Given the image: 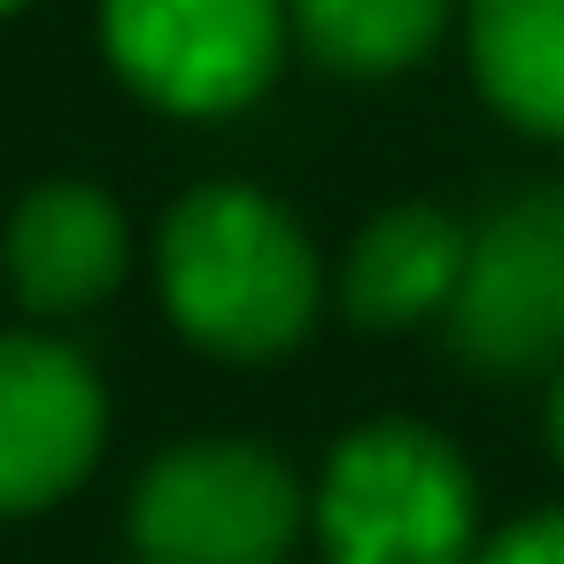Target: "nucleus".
I'll return each instance as SVG.
<instances>
[{
    "instance_id": "11",
    "label": "nucleus",
    "mask_w": 564,
    "mask_h": 564,
    "mask_svg": "<svg viewBox=\"0 0 564 564\" xmlns=\"http://www.w3.org/2000/svg\"><path fill=\"white\" fill-rule=\"evenodd\" d=\"M471 564H564V502L556 510H533L502 533H487L471 549Z\"/></svg>"
},
{
    "instance_id": "2",
    "label": "nucleus",
    "mask_w": 564,
    "mask_h": 564,
    "mask_svg": "<svg viewBox=\"0 0 564 564\" xmlns=\"http://www.w3.org/2000/svg\"><path fill=\"white\" fill-rule=\"evenodd\" d=\"M310 525L325 564H471L479 487L425 417H364L325 456Z\"/></svg>"
},
{
    "instance_id": "8",
    "label": "nucleus",
    "mask_w": 564,
    "mask_h": 564,
    "mask_svg": "<svg viewBox=\"0 0 564 564\" xmlns=\"http://www.w3.org/2000/svg\"><path fill=\"white\" fill-rule=\"evenodd\" d=\"M464 240L471 225H456L433 202H394L379 209L340 263V310L364 333H402L425 317H448V294L464 279Z\"/></svg>"
},
{
    "instance_id": "4",
    "label": "nucleus",
    "mask_w": 564,
    "mask_h": 564,
    "mask_svg": "<svg viewBox=\"0 0 564 564\" xmlns=\"http://www.w3.org/2000/svg\"><path fill=\"white\" fill-rule=\"evenodd\" d=\"M441 325L479 379L564 371V186H533L471 225Z\"/></svg>"
},
{
    "instance_id": "14",
    "label": "nucleus",
    "mask_w": 564,
    "mask_h": 564,
    "mask_svg": "<svg viewBox=\"0 0 564 564\" xmlns=\"http://www.w3.org/2000/svg\"><path fill=\"white\" fill-rule=\"evenodd\" d=\"M132 564H155V556H132Z\"/></svg>"
},
{
    "instance_id": "1",
    "label": "nucleus",
    "mask_w": 564,
    "mask_h": 564,
    "mask_svg": "<svg viewBox=\"0 0 564 564\" xmlns=\"http://www.w3.org/2000/svg\"><path fill=\"white\" fill-rule=\"evenodd\" d=\"M155 279L171 325L232 364L286 356L325 302L310 232L256 186H194L155 240Z\"/></svg>"
},
{
    "instance_id": "5",
    "label": "nucleus",
    "mask_w": 564,
    "mask_h": 564,
    "mask_svg": "<svg viewBox=\"0 0 564 564\" xmlns=\"http://www.w3.org/2000/svg\"><path fill=\"white\" fill-rule=\"evenodd\" d=\"M101 47L171 117L248 109L286 63V0H101Z\"/></svg>"
},
{
    "instance_id": "10",
    "label": "nucleus",
    "mask_w": 564,
    "mask_h": 564,
    "mask_svg": "<svg viewBox=\"0 0 564 564\" xmlns=\"http://www.w3.org/2000/svg\"><path fill=\"white\" fill-rule=\"evenodd\" d=\"M456 17V0H286V32L340 78L417 70Z\"/></svg>"
},
{
    "instance_id": "12",
    "label": "nucleus",
    "mask_w": 564,
    "mask_h": 564,
    "mask_svg": "<svg viewBox=\"0 0 564 564\" xmlns=\"http://www.w3.org/2000/svg\"><path fill=\"white\" fill-rule=\"evenodd\" d=\"M549 448H556V464H564V371L549 379Z\"/></svg>"
},
{
    "instance_id": "13",
    "label": "nucleus",
    "mask_w": 564,
    "mask_h": 564,
    "mask_svg": "<svg viewBox=\"0 0 564 564\" xmlns=\"http://www.w3.org/2000/svg\"><path fill=\"white\" fill-rule=\"evenodd\" d=\"M9 9H24V0H0V17H9Z\"/></svg>"
},
{
    "instance_id": "9",
    "label": "nucleus",
    "mask_w": 564,
    "mask_h": 564,
    "mask_svg": "<svg viewBox=\"0 0 564 564\" xmlns=\"http://www.w3.org/2000/svg\"><path fill=\"white\" fill-rule=\"evenodd\" d=\"M464 55L502 124L564 148V0H464Z\"/></svg>"
},
{
    "instance_id": "7",
    "label": "nucleus",
    "mask_w": 564,
    "mask_h": 564,
    "mask_svg": "<svg viewBox=\"0 0 564 564\" xmlns=\"http://www.w3.org/2000/svg\"><path fill=\"white\" fill-rule=\"evenodd\" d=\"M0 256H9V286L24 294V310L40 317H78L94 310L124 263H132V232H124V209L86 186V178H47L17 202L9 217V240H0Z\"/></svg>"
},
{
    "instance_id": "6",
    "label": "nucleus",
    "mask_w": 564,
    "mask_h": 564,
    "mask_svg": "<svg viewBox=\"0 0 564 564\" xmlns=\"http://www.w3.org/2000/svg\"><path fill=\"white\" fill-rule=\"evenodd\" d=\"M101 433L109 402L78 348L40 333L0 340V518L63 502L94 471Z\"/></svg>"
},
{
    "instance_id": "3",
    "label": "nucleus",
    "mask_w": 564,
    "mask_h": 564,
    "mask_svg": "<svg viewBox=\"0 0 564 564\" xmlns=\"http://www.w3.org/2000/svg\"><path fill=\"white\" fill-rule=\"evenodd\" d=\"M302 525V479L256 441H186L132 487V541L155 564H286Z\"/></svg>"
}]
</instances>
